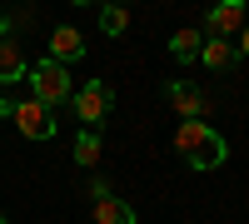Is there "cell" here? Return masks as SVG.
Here are the masks:
<instances>
[{
	"instance_id": "obj_1",
	"label": "cell",
	"mask_w": 249,
	"mask_h": 224,
	"mask_svg": "<svg viewBox=\"0 0 249 224\" xmlns=\"http://www.w3.org/2000/svg\"><path fill=\"white\" fill-rule=\"evenodd\" d=\"M175 155L184 159L190 170H219L224 159H230V145H224V135L214 125H204V120H179L175 130Z\"/></svg>"
},
{
	"instance_id": "obj_2",
	"label": "cell",
	"mask_w": 249,
	"mask_h": 224,
	"mask_svg": "<svg viewBox=\"0 0 249 224\" xmlns=\"http://www.w3.org/2000/svg\"><path fill=\"white\" fill-rule=\"evenodd\" d=\"M25 85H30V100H40L45 110L65 105V100L75 95V85H70V70H65V65H55L50 55H45V60H35V65L25 70Z\"/></svg>"
},
{
	"instance_id": "obj_3",
	"label": "cell",
	"mask_w": 249,
	"mask_h": 224,
	"mask_svg": "<svg viewBox=\"0 0 249 224\" xmlns=\"http://www.w3.org/2000/svg\"><path fill=\"white\" fill-rule=\"evenodd\" d=\"M110 105H115V95H110L105 80H85V85L70 95V110H75V120H80V130H100V125L110 120Z\"/></svg>"
},
{
	"instance_id": "obj_4",
	"label": "cell",
	"mask_w": 249,
	"mask_h": 224,
	"mask_svg": "<svg viewBox=\"0 0 249 224\" xmlns=\"http://www.w3.org/2000/svg\"><path fill=\"white\" fill-rule=\"evenodd\" d=\"M15 125H20V135H25V139H55V110H45V105H40V100H15Z\"/></svg>"
},
{
	"instance_id": "obj_5",
	"label": "cell",
	"mask_w": 249,
	"mask_h": 224,
	"mask_svg": "<svg viewBox=\"0 0 249 224\" xmlns=\"http://www.w3.org/2000/svg\"><path fill=\"white\" fill-rule=\"evenodd\" d=\"M90 199H95V224H140L135 209H130V199H120L105 179H95V185H90Z\"/></svg>"
},
{
	"instance_id": "obj_6",
	"label": "cell",
	"mask_w": 249,
	"mask_h": 224,
	"mask_svg": "<svg viewBox=\"0 0 249 224\" xmlns=\"http://www.w3.org/2000/svg\"><path fill=\"white\" fill-rule=\"evenodd\" d=\"M244 25H249V20H244V0H224V5H214L210 15H204V30H210L214 40H230Z\"/></svg>"
},
{
	"instance_id": "obj_7",
	"label": "cell",
	"mask_w": 249,
	"mask_h": 224,
	"mask_svg": "<svg viewBox=\"0 0 249 224\" xmlns=\"http://www.w3.org/2000/svg\"><path fill=\"white\" fill-rule=\"evenodd\" d=\"M164 95H170V105L179 110V120H204V115H210V100H204L195 85H184V80H170Z\"/></svg>"
},
{
	"instance_id": "obj_8",
	"label": "cell",
	"mask_w": 249,
	"mask_h": 224,
	"mask_svg": "<svg viewBox=\"0 0 249 224\" xmlns=\"http://www.w3.org/2000/svg\"><path fill=\"white\" fill-rule=\"evenodd\" d=\"M50 60L55 65H70V60H85V40L75 25H55L50 30Z\"/></svg>"
},
{
	"instance_id": "obj_9",
	"label": "cell",
	"mask_w": 249,
	"mask_h": 224,
	"mask_svg": "<svg viewBox=\"0 0 249 224\" xmlns=\"http://www.w3.org/2000/svg\"><path fill=\"white\" fill-rule=\"evenodd\" d=\"M25 50H20V40H0V90L15 85V80H25Z\"/></svg>"
},
{
	"instance_id": "obj_10",
	"label": "cell",
	"mask_w": 249,
	"mask_h": 224,
	"mask_svg": "<svg viewBox=\"0 0 249 224\" xmlns=\"http://www.w3.org/2000/svg\"><path fill=\"white\" fill-rule=\"evenodd\" d=\"M199 50H204V35H199L195 25H184V30H175V35H170V55L179 60V65L199 60Z\"/></svg>"
},
{
	"instance_id": "obj_11",
	"label": "cell",
	"mask_w": 249,
	"mask_h": 224,
	"mask_svg": "<svg viewBox=\"0 0 249 224\" xmlns=\"http://www.w3.org/2000/svg\"><path fill=\"white\" fill-rule=\"evenodd\" d=\"M234 40H204V50H199V65L204 70H230L234 65Z\"/></svg>"
},
{
	"instance_id": "obj_12",
	"label": "cell",
	"mask_w": 249,
	"mask_h": 224,
	"mask_svg": "<svg viewBox=\"0 0 249 224\" xmlns=\"http://www.w3.org/2000/svg\"><path fill=\"white\" fill-rule=\"evenodd\" d=\"M75 165H80V170L100 165V130H80V135H75Z\"/></svg>"
},
{
	"instance_id": "obj_13",
	"label": "cell",
	"mask_w": 249,
	"mask_h": 224,
	"mask_svg": "<svg viewBox=\"0 0 249 224\" xmlns=\"http://www.w3.org/2000/svg\"><path fill=\"white\" fill-rule=\"evenodd\" d=\"M100 30H105V35H124V30H130V10H124V5H105V10H100Z\"/></svg>"
},
{
	"instance_id": "obj_14",
	"label": "cell",
	"mask_w": 249,
	"mask_h": 224,
	"mask_svg": "<svg viewBox=\"0 0 249 224\" xmlns=\"http://www.w3.org/2000/svg\"><path fill=\"white\" fill-rule=\"evenodd\" d=\"M0 115H15V100H10L5 90H0Z\"/></svg>"
},
{
	"instance_id": "obj_15",
	"label": "cell",
	"mask_w": 249,
	"mask_h": 224,
	"mask_svg": "<svg viewBox=\"0 0 249 224\" xmlns=\"http://www.w3.org/2000/svg\"><path fill=\"white\" fill-rule=\"evenodd\" d=\"M239 55H249V25L239 30Z\"/></svg>"
},
{
	"instance_id": "obj_16",
	"label": "cell",
	"mask_w": 249,
	"mask_h": 224,
	"mask_svg": "<svg viewBox=\"0 0 249 224\" xmlns=\"http://www.w3.org/2000/svg\"><path fill=\"white\" fill-rule=\"evenodd\" d=\"M5 30H10V15H5V10H0V40H5Z\"/></svg>"
},
{
	"instance_id": "obj_17",
	"label": "cell",
	"mask_w": 249,
	"mask_h": 224,
	"mask_svg": "<svg viewBox=\"0 0 249 224\" xmlns=\"http://www.w3.org/2000/svg\"><path fill=\"white\" fill-rule=\"evenodd\" d=\"M0 224H5V219H0Z\"/></svg>"
}]
</instances>
